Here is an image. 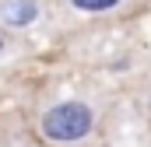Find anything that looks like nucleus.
I'll list each match as a JSON object with an SVG mask.
<instances>
[{
  "mask_svg": "<svg viewBox=\"0 0 151 147\" xmlns=\"http://www.w3.org/2000/svg\"><path fill=\"white\" fill-rule=\"evenodd\" d=\"M0 53H4V35H0Z\"/></svg>",
  "mask_w": 151,
  "mask_h": 147,
  "instance_id": "20e7f679",
  "label": "nucleus"
},
{
  "mask_svg": "<svg viewBox=\"0 0 151 147\" xmlns=\"http://www.w3.org/2000/svg\"><path fill=\"white\" fill-rule=\"evenodd\" d=\"M0 18H4V25H11V28H25V25H32L39 18V4L35 0H4Z\"/></svg>",
  "mask_w": 151,
  "mask_h": 147,
  "instance_id": "f03ea898",
  "label": "nucleus"
},
{
  "mask_svg": "<svg viewBox=\"0 0 151 147\" xmlns=\"http://www.w3.org/2000/svg\"><path fill=\"white\" fill-rule=\"evenodd\" d=\"M91 123H95V116H91L88 105H81V102H63V105H53V109L42 116V133H46L49 140L70 144V140H81V137L91 130Z\"/></svg>",
  "mask_w": 151,
  "mask_h": 147,
  "instance_id": "f257e3e1",
  "label": "nucleus"
},
{
  "mask_svg": "<svg viewBox=\"0 0 151 147\" xmlns=\"http://www.w3.org/2000/svg\"><path fill=\"white\" fill-rule=\"evenodd\" d=\"M70 4L84 14H106V11H116L123 0H70Z\"/></svg>",
  "mask_w": 151,
  "mask_h": 147,
  "instance_id": "7ed1b4c3",
  "label": "nucleus"
}]
</instances>
